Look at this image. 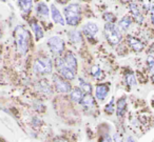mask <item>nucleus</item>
Masks as SVG:
<instances>
[{
    "mask_svg": "<svg viewBox=\"0 0 154 142\" xmlns=\"http://www.w3.org/2000/svg\"><path fill=\"white\" fill-rule=\"evenodd\" d=\"M64 22L69 26H76L80 21V5L77 3H72L64 9Z\"/></svg>",
    "mask_w": 154,
    "mask_h": 142,
    "instance_id": "2",
    "label": "nucleus"
},
{
    "mask_svg": "<svg viewBox=\"0 0 154 142\" xmlns=\"http://www.w3.org/2000/svg\"><path fill=\"white\" fill-rule=\"evenodd\" d=\"M126 81H127V84H128L129 86H132V85H134L135 83H136L135 76L132 74V73H130V74L127 75V76H126Z\"/></svg>",
    "mask_w": 154,
    "mask_h": 142,
    "instance_id": "25",
    "label": "nucleus"
},
{
    "mask_svg": "<svg viewBox=\"0 0 154 142\" xmlns=\"http://www.w3.org/2000/svg\"><path fill=\"white\" fill-rule=\"evenodd\" d=\"M70 97H71V100H72V101L76 102V103H80L82 98H84L85 96H84V93H82L78 87H76V89H71Z\"/></svg>",
    "mask_w": 154,
    "mask_h": 142,
    "instance_id": "14",
    "label": "nucleus"
},
{
    "mask_svg": "<svg viewBox=\"0 0 154 142\" xmlns=\"http://www.w3.org/2000/svg\"><path fill=\"white\" fill-rule=\"evenodd\" d=\"M40 119H38V118H34L33 119V122H32V124H33V126H39V125H41V121H39Z\"/></svg>",
    "mask_w": 154,
    "mask_h": 142,
    "instance_id": "31",
    "label": "nucleus"
},
{
    "mask_svg": "<svg viewBox=\"0 0 154 142\" xmlns=\"http://www.w3.org/2000/svg\"><path fill=\"white\" fill-rule=\"evenodd\" d=\"M53 82L56 91L59 92V93H70L71 89H72L70 83L58 75H53Z\"/></svg>",
    "mask_w": 154,
    "mask_h": 142,
    "instance_id": "7",
    "label": "nucleus"
},
{
    "mask_svg": "<svg viewBox=\"0 0 154 142\" xmlns=\"http://www.w3.org/2000/svg\"><path fill=\"white\" fill-rule=\"evenodd\" d=\"M84 32H85V34L89 35V36H94V35H96L97 32H98V26H97V24L94 23V22H88V23L84 26Z\"/></svg>",
    "mask_w": 154,
    "mask_h": 142,
    "instance_id": "16",
    "label": "nucleus"
},
{
    "mask_svg": "<svg viewBox=\"0 0 154 142\" xmlns=\"http://www.w3.org/2000/svg\"><path fill=\"white\" fill-rule=\"evenodd\" d=\"M78 82H79L80 91H82V93H86V94H88V95H91V93H92V86H91L90 83L85 81L82 78L78 79Z\"/></svg>",
    "mask_w": 154,
    "mask_h": 142,
    "instance_id": "21",
    "label": "nucleus"
},
{
    "mask_svg": "<svg viewBox=\"0 0 154 142\" xmlns=\"http://www.w3.org/2000/svg\"><path fill=\"white\" fill-rule=\"evenodd\" d=\"M29 43H30V33L22 26H18L16 29V45L20 55L23 56L28 53Z\"/></svg>",
    "mask_w": 154,
    "mask_h": 142,
    "instance_id": "1",
    "label": "nucleus"
},
{
    "mask_svg": "<svg viewBox=\"0 0 154 142\" xmlns=\"http://www.w3.org/2000/svg\"><path fill=\"white\" fill-rule=\"evenodd\" d=\"M109 94V86L107 84H98L95 89V96L99 101H103Z\"/></svg>",
    "mask_w": 154,
    "mask_h": 142,
    "instance_id": "9",
    "label": "nucleus"
},
{
    "mask_svg": "<svg viewBox=\"0 0 154 142\" xmlns=\"http://www.w3.org/2000/svg\"><path fill=\"white\" fill-rule=\"evenodd\" d=\"M103 18L107 21V23H113V21L115 20V16L112 13H105L103 14Z\"/></svg>",
    "mask_w": 154,
    "mask_h": 142,
    "instance_id": "27",
    "label": "nucleus"
},
{
    "mask_svg": "<svg viewBox=\"0 0 154 142\" xmlns=\"http://www.w3.org/2000/svg\"><path fill=\"white\" fill-rule=\"evenodd\" d=\"M51 16H52V19L55 23L58 24H61V26H64L66 22H64V18L62 17L61 13L59 12V10L55 7V5H51Z\"/></svg>",
    "mask_w": 154,
    "mask_h": 142,
    "instance_id": "11",
    "label": "nucleus"
},
{
    "mask_svg": "<svg viewBox=\"0 0 154 142\" xmlns=\"http://www.w3.org/2000/svg\"><path fill=\"white\" fill-rule=\"evenodd\" d=\"M128 43L131 47V49L134 52H140V51H143V47H145L143 43L141 42L140 40H138V39L134 38V37H132V36L128 37Z\"/></svg>",
    "mask_w": 154,
    "mask_h": 142,
    "instance_id": "12",
    "label": "nucleus"
},
{
    "mask_svg": "<svg viewBox=\"0 0 154 142\" xmlns=\"http://www.w3.org/2000/svg\"><path fill=\"white\" fill-rule=\"evenodd\" d=\"M101 142H113V141H112L111 137H106V138H103V140Z\"/></svg>",
    "mask_w": 154,
    "mask_h": 142,
    "instance_id": "32",
    "label": "nucleus"
},
{
    "mask_svg": "<svg viewBox=\"0 0 154 142\" xmlns=\"http://www.w3.org/2000/svg\"><path fill=\"white\" fill-rule=\"evenodd\" d=\"M131 22H132V20H131V18L129 17H125L122 18V20H120L119 22H118V30H122V31H127L129 28H130L131 26Z\"/></svg>",
    "mask_w": 154,
    "mask_h": 142,
    "instance_id": "22",
    "label": "nucleus"
},
{
    "mask_svg": "<svg viewBox=\"0 0 154 142\" xmlns=\"http://www.w3.org/2000/svg\"><path fill=\"white\" fill-rule=\"evenodd\" d=\"M36 89L38 92H40L41 94H45V95H51L53 89H52L51 85L49 84L47 80L42 79V80H39L36 83Z\"/></svg>",
    "mask_w": 154,
    "mask_h": 142,
    "instance_id": "10",
    "label": "nucleus"
},
{
    "mask_svg": "<svg viewBox=\"0 0 154 142\" xmlns=\"http://www.w3.org/2000/svg\"><path fill=\"white\" fill-rule=\"evenodd\" d=\"M53 142H66L63 139H61V138H57V139H55Z\"/></svg>",
    "mask_w": 154,
    "mask_h": 142,
    "instance_id": "33",
    "label": "nucleus"
},
{
    "mask_svg": "<svg viewBox=\"0 0 154 142\" xmlns=\"http://www.w3.org/2000/svg\"><path fill=\"white\" fill-rule=\"evenodd\" d=\"M55 66H56V68H57L58 73H59L62 78H64L66 80H73V79L75 78V73L72 72L70 68H66L62 58H57V59L55 60Z\"/></svg>",
    "mask_w": 154,
    "mask_h": 142,
    "instance_id": "6",
    "label": "nucleus"
},
{
    "mask_svg": "<svg viewBox=\"0 0 154 142\" xmlns=\"http://www.w3.org/2000/svg\"><path fill=\"white\" fill-rule=\"evenodd\" d=\"M105 34L110 44L116 45L122 40V33L114 23H106Z\"/></svg>",
    "mask_w": 154,
    "mask_h": 142,
    "instance_id": "3",
    "label": "nucleus"
},
{
    "mask_svg": "<svg viewBox=\"0 0 154 142\" xmlns=\"http://www.w3.org/2000/svg\"><path fill=\"white\" fill-rule=\"evenodd\" d=\"M127 142H134V140L132 139V137H128L127 138Z\"/></svg>",
    "mask_w": 154,
    "mask_h": 142,
    "instance_id": "34",
    "label": "nucleus"
},
{
    "mask_svg": "<svg viewBox=\"0 0 154 142\" xmlns=\"http://www.w3.org/2000/svg\"><path fill=\"white\" fill-rule=\"evenodd\" d=\"M130 10H131L132 15L134 16V19L136 20L137 23H143V14H141V12L139 11V9H138V7H137L136 3H134V2L131 3Z\"/></svg>",
    "mask_w": 154,
    "mask_h": 142,
    "instance_id": "13",
    "label": "nucleus"
},
{
    "mask_svg": "<svg viewBox=\"0 0 154 142\" xmlns=\"http://www.w3.org/2000/svg\"><path fill=\"white\" fill-rule=\"evenodd\" d=\"M105 112L107 113V114H113L114 113V98H112L111 101L106 105Z\"/></svg>",
    "mask_w": 154,
    "mask_h": 142,
    "instance_id": "24",
    "label": "nucleus"
},
{
    "mask_svg": "<svg viewBox=\"0 0 154 142\" xmlns=\"http://www.w3.org/2000/svg\"><path fill=\"white\" fill-rule=\"evenodd\" d=\"M36 12L39 16L43 18H48L49 17V14H50V10L48 8V5L43 2H39L36 7Z\"/></svg>",
    "mask_w": 154,
    "mask_h": 142,
    "instance_id": "18",
    "label": "nucleus"
},
{
    "mask_svg": "<svg viewBox=\"0 0 154 142\" xmlns=\"http://www.w3.org/2000/svg\"><path fill=\"white\" fill-rule=\"evenodd\" d=\"M126 107H127V98L122 97L120 98L119 100L117 101V105H116V110H117V116L122 117L126 112Z\"/></svg>",
    "mask_w": 154,
    "mask_h": 142,
    "instance_id": "17",
    "label": "nucleus"
},
{
    "mask_svg": "<svg viewBox=\"0 0 154 142\" xmlns=\"http://www.w3.org/2000/svg\"><path fill=\"white\" fill-rule=\"evenodd\" d=\"M91 74H92V76L94 77V78L99 79V77L101 76V70L97 65H95V66H93L92 70H91Z\"/></svg>",
    "mask_w": 154,
    "mask_h": 142,
    "instance_id": "26",
    "label": "nucleus"
},
{
    "mask_svg": "<svg viewBox=\"0 0 154 142\" xmlns=\"http://www.w3.org/2000/svg\"><path fill=\"white\" fill-rule=\"evenodd\" d=\"M48 45L50 47V51L54 55H60L64 50V41L62 38L58 36H53L49 38L48 40Z\"/></svg>",
    "mask_w": 154,
    "mask_h": 142,
    "instance_id": "5",
    "label": "nucleus"
},
{
    "mask_svg": "<svg viewBox=\"0 0 154 142\" xmlns=\"http://www.w3.org/2000/svg\"><path fill=\"white\" fill-rule=\"evenodd\" d=\"M18 5L24 14H29L32 10L33 1H31V0H20V1H18Z\"/></svg>",
    "mask_w": 154,
    "mask_h": 142,
    "instance_id": "19",
    "label": "nucleus"
},
{
    "mask_svg": "<svg viewBox=\"0 0 154 142\" xmlns=\"http://www.w3.org/2000/svg\"><path fill=\"white\" fill-rule=\"evenodd\" d=\"M63 62H64V64H66V66L68 68H70L72 72H74V73H76V71H77V60H76V58H75V56L73 55L72 53H66V56H64V58H63Z\"/></svg>",
    "mask_w": 154,
    "mask_h": 142,
    "instance_id": "8",
    "label": "nucleus"
},
{
    "mask_svg": "<svg viewBox=\"0 0 154 142\" xmlns=\"http://www.w3.org/2000/svg\"><path fill=\"white\" fill-rule=\"evenodd\" d=\"M33 70L36 74H50L52 72V61L49 58H38L35 60Z\"/></svg>",
    "mask_w": 154,
    "mask_h": 142,
    "instance_id": "4",
    "label": "nucleus"
},
{
    "mask_svg": "<svg viewBox=\"0 0 154 142\" xmlns=\"http://www.w3.org/2000/svg\"><path fill=\"white\" fill-rule=\"evenodd\" d=\"M69 39L73 44H78V43L82 42V35L78 31L73 30L69 33Z\"/></svg>",
    "mask_w": 154,
    "mask_h": 142,
    "instance_id": "20",
    "label": "nucleus"
},
{
    "mask_svg": "<svg viewBox=\"0 0 154 142\" xmlns=\"http://www.w3.org/2000/svg\"><path fill=\"white\" fill-rule=\"evenodd\" d=\"M0 58H1V53H0Z\"/></svg>",
    "mask_w": 154,
    "mask_h": 142,
    "instance_id": "35",
    "label": "nucleus"
},
{
    "mask_svg": "<svg viewBox=\"0 0 154 142\" xmlns=\"http://www.w3.org/2000/svg\"><path fill=\"white\" fill-rule=\"evenodd\" d=\"M147 63H148V65H149L150 72H153V64H154V59H153V57H152V56H149V57H148Z\"/></svg>",
    "mask_w": 154,
    "mask_h": 142,
    "instance_id": "28",
    "label": "nucleus"
},
{
    "mask_svg": "<svg viewBox=\"0 0 154 142\" xmlns=\"http://www.w3.org/2000/svg\"><path fill=\"white\" fill-rule=\"evenodd\" d=\"M80 103L82 104V105L85 106V107H91V106L94 105V99H93V97L91 95H87L86 97L82 98V102Z\"/></svg>",
    "mask_w": 154,
    "mask_h": 142,
    "instance_id": "23",
    "label": "nucleus"
},
{
    "mask_svg": "<svg viewBox=\"0 0 154 142\" xmlns=\"http://www.w3.org/2000/svg\"><path fill=\"white\" fill-rule=\"evenodd\" d=\"M30 26H31V28H32L33 32H34L35 37H36V40H39V39L42 38L43 31H42V29L40 28V26L38 24V22H37L36 20H32V21L30 22Z\"/></svg>",
    "mask_w": 154,
    "mask_h": 142,
    "instance_id": "15",
    "label": "nucleus"
},
{
    "mask_svg": "<svg viewBox=\"0 0 154 142\" xmlns=\"http://www.w3.org/2000/svg\"><path fill=\"white\" fill-rule=\"evenodd\" d=\"M35 108H36L37 110H38V112H40V113H42L43 110H45V105H43L42 103H41V102H35Z\"/></svg>",
    "mask_w": 154,
    "mask_h": 142,
    "instance_id": "29",
    "label": "nucleus"
},
{
    "mask_svg": "<svg viewBox=\"0 0 154 142\" xmlns=\"http://www.w3.org/2000/svg\"><path fill=\"white\" fill-rule=\"evenodd\" d=\"M113 142H124V140H122V136L119 135V134H114L113 135V140H112Z\"/></svg>",
    "mask_w": 154,
    "mask_h": 142,
    "instance_id": "30",
    "label": "nucleus"
}]
</instances>
